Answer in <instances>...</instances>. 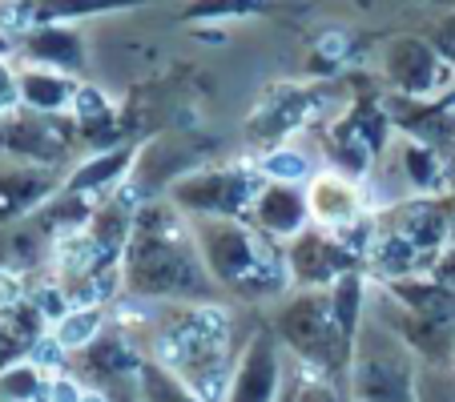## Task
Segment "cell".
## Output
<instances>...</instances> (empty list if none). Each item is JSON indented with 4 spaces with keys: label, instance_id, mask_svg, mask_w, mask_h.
Segmentation results:
<instances>
[{
    "label": "cell",
    "instance_id": "4fadbf2b",
    "mask_svg": "<svg viewBox=\"0 0 455 402\" xmlns=\"http://www.w3.org/2000/svg\"><path fill=\"white\" fill-rule=\"evenodd\" d=\"M141 362H146V354L129 338V330H105L93 346L73 354L77 378L85 386H93V390H113V386L138 382Z\"/></svg>",
    "mask_w": 455,
    "mask_h": 402
},
{
    "label": "cell",
    "instance_id": "ba28073f",
    "mask_svg": "<svg viewBox=\"0 0 455 402\" xmlns=\"http://www.w3.org/2000/svg\"><path fill=\"white\" fill-rule=\"evenodd\" d=\"M383 81L395 89V97L411 101H435L455 89V69L439 57L427 36H391L383 49Z\"/></svg>",
    "mask_w": 455,
    "mask_h": 402
},
{
    "label": "cell",
    "instance_id": "2e32d148",
    "mask_svg": "<svg viewBox=\"0 0 455 402\" xmlns=\"http://www.w3.org/2000/svg\"><path fill=\"white\" fill-rule=\"evenodd\" d=\"M318 109H323V89H294V85L270 89V97L258 105L254 121H250V133L275 149V141L286 138L291 129L310 125L318 117Z\"/></svg>",
    "mask_w": 455,
    "mask_h": 402
},
{
    "label": "cell",
    "instance_id": "3957f363",
    "mask_svg": "<svg viewBox=\"0 0 455 402\" xmlns=\"http://www.w3.org/2000/svg\"><path fill=\"white\" fill-rule=\"evenodd\" d=\"M238 326L226 302L170 306L154 326V354L162 367L186 378L206 402H222L226 382L238 367Z\"/></svg>",
    "mask_w": 455,
    "mask_h": 402
},
{
    "label": "cell",
    "instance_id": "f546056e",
    "mask_svg": "<svg viewBox=\"0 0 455 402\" xmlns=\"http://www.w3.org/2000/svg\"><path fill=\"white\" fill-rule=\"evenodd\" d=\"M419 402H455V367H427L423 362Z\"/></svg>",
    "mask_w": 455,
    "mask_h": 402
},
{
    "label": "cell",
    "instance_id": "30bf717a",
    "mask_svg": "<svg viewBox=\"0 0 455 402\" xmlns=\"http://www.w3.org/2000/svg\"><path fill=\"white\" fill-rule=\"evenodd\" d=\"M286 257H291V274L299 290H331L355 270H367L359 249H351L339 233L310 225L294 241H286Z\"/></svg>",
    "mask_w": 455,
    "mask_h": 402
},
{
    "label": "cell",
    "instance_id": "603a6c76",
    "mask_svg": "<svg viewBox=\"0 0 455 402\" xmlns=\"http://www.w3.org/2000/svg\"><path fill=\"white\" fill-rule=\"evenodd\" d=\"M399 162H403L407 181H411V189L419 197H439L443 193V185H447V157L443 154H435L431 146L407 138L403 146H399Z\"/></svg>",
    "mask_w": 455,
    "mask_h": 402
},
{
    "label": "cell",
    "instance_id": "1f68e13d",
    "mask_svg": "<svg viewBox=\"0 0 455 402\" xmlns=\"http://www.w3.org/2000/svg\"><path fill=\"white\" fill-rule=\"evenodd\" d=\"M427 41L435 44V49H439V57H443L447 65H451V69H455V9L447 12V17H439L435 25L427 28Z\"/></svg>",
    "mask_w": 455,
    "mask_h": 402
},
{
    "label": "cell",
    "instance_id": "7c38bea8",
    "mask_svg": "<svg viewBox=\"0 0 455 402\" xmlns=\"http://www.w3.org/2000/svg\"><path fill=\"white\" fill-rule=\"evenodd\" d=\"M375 222L403 233L415 249H423L431 262H439V254L451 241L455 209H451V197H415V201H403V206H391Z\"/></svg>",
    "mask_w": 455,
    "mask_h": 402
},
{
    "label": "cell",
    "instance_id": "44dd1931",
    "mask_svg": "<svg viewBox=\"0 0 455 402\" xmlns=\"http://www.w3.org/2000/svg\"><path fill=\"white\" fill-rule=\"evenodd\" d=\"M44 330H49V318L41 314V306H36L33 298L0 310V370L33 359L36 346L49 338Z\"/></svg>",
    "mask_w": 455,
    "mask_h": 402
},
{
    "label": "cell",
    "instance_id": "74e56055",
    "mask_svg": "<svg viewBox=\"0 0 455 402\" xmlns=\"http://www.w3.org/2000/svg\"><path fill=\"white\" fill-rule=\"evenodd\" d=\"M9 154V117H0V157Z\"/></svg>",
    "mask_w": 455,
    "mask_h": 402
},
{
    "label": "cell",
    "instance_id": "cb8c5ba5",
    "mask_svg": "<svg viewBox=\"0 0 455 402\" xmlns=\"http://www.w3.org/2000/svg\"><path fill=\"white\" fill-rule=\"evenodd\" d=\"M105 334V310L101 306H73L69 314L52 322V338L65 354H81Z\"/></svg>",
    "mask_w": 455,
    "mask_h": 402
},
{
    "label": "cell",
    "instance_id": "d6986e66",
    "mask_svg": "<svg viewBox=\"0 0 455 402\" xmlns=\"http://www.w3.org/2000/svg\"><path fill=\"white\" fill-rule=\"evenodd\" d=\"M20 52L33 60L36 69H57V73H85V44H81L77 28L69 25H36L20 33Z\"/></svg>",
    "mask_w": 455,
    "mask_h": 402
},
{
    "label": "cell",
    "instance_id": "484cf974",
    "mask_svg": "<svg viewBox=\"0 0 455 402\" xmlns=\"http://www.w3.org/2000/svg\"><path fill=\"white\" fill-rule=\"evenodd\" d=\"M138 390L146 402H206L186 378H178L170 367H162L157 359H146L138 370Z\"/></svg>",
    "mask_w": 455,
    "mask_h": 402
},
{
    "label": "cell",
    "instance_id": "f1b7e54d",
    "mask_svg": "<svg viewBox=\"0 0 455 402\" xmlns=\"http://www.w3.org/2000/svg\"><path fill=\"white\" fill-rule=\"evenodd\" d=\"M275 9V0H189L186 20H230V17H262Z\"/></svg>",
    "mask_w": 455,
    "mask_h": 402
},
{
    "label": "cell",
    "instance_id": "9c48e42d",
    "mask_svg": "<svg viewBox=\"0 0 455 402\" xmlns=\"http://www.w3.org/2000/svg\"><path fill=\"white\" fill-rule=\"evenodd\" d=\"M291 354L283 351L278 334L270 322H258L254 334L242 343L238 367H234L230 382H226L222 402H278L291 382Z\"/></svg>",
    "mask_w": 455,
    "mask_h": 402
},
{
    "label": "cell",
    "instance_id": "8992f818",
    "mask_svg": "<svg viewBox=\"0 0 455 402\" xmlns=\"http://www.w3.org/2000/svg\"><path fill=\"white\" fill-rule=\"evenodd\" d=\"M262 185H267V177H262L258 165H218V169L173 177L165 197L189 222H202V217H238V222H246Z\"/></svg>",
    "mask_w": 455,
    "mask_h": 402
},
{
    "label": "cell",
    "instance_id": "277c9868",
    "mask_svg": "<svg viewBox=\"0 0 455 402\" xmlns=\"http://www.w3.org/2000/svg\"><path fill=\"white\" fill-rule=\"evenodd\" d=\"M270 330L278 334L283 351L299 362L302 370L335 382L347 394L355 359V338H347L343 322L335 314L331 290H299L294 286L270 314Z\"/></svg>",
    "mask_w": 455,
    "mask_h": 402
},
{
    "label": "cell",
    "instance_id": "9a60e30c",
    "mask_svg": "<svg viewBox=\"0 0 455 402\" xmlns=\"http://www.w3.org/2000/svg\"><path fill=\"white\" fill-rule=\"evenodd\" d=\"M250 225L278 241H294L302 230H310V185H286V181H267L258 201L250 206Z\"/></svg>",
    "mask_w": 455,
    "mask_h": 402
},
{
    "label": "cell",
    "instance_id": "ac0fdd59",
    "mask_svg": "<svg viewBox=\"0 0 455 402\" xmlns=\"http://www.w3.org/2000/svg\"><path fill=\"white\" fill-rule=\"evenodd\" d=\"M149 0H17L4 9V25L12 28H36V25H69L81 17H101L117 9H141Z\"/></svg>",
    "mask_w": 455,
    "mask_h": 402
},
{
    "label": "cell",
    "instance_id": "d590c367",
    "mask_svg": "<svg viewBox=\"0 0 455 402\" xmlns=\"http://www.w3.org/2000/svg\"><path fill=\"white\" fill-rule=\"evenodd\" d=\"M105 394H109V402H146V398H141V390H138V382L113 386V390H105Z\"/></svg>",
    "mask_w": 455,
    "mask_h": 402
},
{
    "label": "cell",
    "instance_id": "4dcf8cb0",
    "mask_svg": "<svg viewBox=\"0 0 455 402\" xmlns=\"http://www.w3.org/2000/svg\"><path fill=\"white\" fill-rule=\"evenodd\" d=\"M299 402H347V394L339 390L335 382H327V378H318V374H310V370H302Z\"/></svg>",
    "mask_w": 455,
    "mask_h": 402
},
{
    "label": "cell",
    "instance_id": "f35d334b",
    "mask_svg": "<svg viewBox=\"0 0 455 402\" xmlns=\"http://www.w3.org/2000/svg\"><path fill=\"white\" fill-rule=\"evenodd\" d=\"M12 57V41H9V33H0V60H9Z\"/></svg>",
    "mask_w": 455,
    "mask_h": 402
},
{
    "label": "cell",
    "instance_id": "e575fe53",
    "mask_svg": "<svg viewBox=\"0 0 455 402\" xmlns=\"http://www.w3.org/2000/svg\"><path fill=\"white\" fill-rule=\"evenodd\" d=\"M431 278H435V282H443L447 290H455V246H447L443 254H439V262L431 265Z\"/></svg>",
    "mask_w": 455,
    "mask_h": 402
},
{
    "label": "cell",
    "instance_id": "d6a6232c",
    "mask_svg": "<svg viewBox=\"0 0 455 402\" xmlns=\"http://www.w3.org/2000/svg\"><path fill=\"white\" fill-rule=\"evenodd\" d=\"M17 109H20V81H17V73L0 60V117H12Z\"/></svg>",
    "mask_w": 455,
    "mask_h": 402
},
{
    "label": "cell",
    "instance_id": "d4e9b609",
    "mask_svg": "<svg viewBox=\"0 0 455 402\" xmlns=\"http://www.w3.org/2000/svg\"><path fill=\"white\" fill-rule=\"evenodd\" d=\"M73 125H77V133L89 141V146H97V154H101V141L113 133V125H117V117H113L109 101L101 97V89L93 85H81L77 101H73Z\"/></svg>",
    "mask_w": 455,
    "mask_h": 402
},
{
    "label": "cell",
    "instance_id": "8fae6325",
    "mask_svg": "<svg viewBox=\"0 0 455 402\" xmlns=\"http://www.w3.org/2000/svg\"><path fill=\"white\" fill-rule=\"evenodd\" d=\"M73 133H77V125H65V121H57L52 113L17 109L9 117V154L4 157L25 162V165H49V169H57L73 146Z\"/></svg>",
    "mask_w": 455,
    "mask_h": 402
},
{
    "label": "cell",
    "instance_id": "52a82bcc",
    "mask_svg": "<svg viewBox=\"0 0 455 402\" xmlns=\"http://www.w3.org/2000/svg\"><path fill=\"white\" fill-rule=\"evenodd\" d=\"M391 113L379 97L363 93L343 117L331 125L327 133V154L335 162V173L351 181H363L367 169L375 165V157L387 149V138H391Z\"/></svg>",
    "mask_w": 455,
    "mask_h": 402
},
{
    "label": "cell",
    "instance_id": "836d02e7",
    "mask_svg": "<svg viewBox=\"0 0 455 402\" xmlns=\"http://www.w3.org/2000/svg\"><path fill=\"white\" fill-rule=\"evenodd\" d=\"M17 302H25V286H20V278L12 270H0V310L17 306Z\"/></svg>",
    "mask_w": 455,
    "mask_h": 402
},
{
    "label": "cell",
    "instance_id": "e0dca14e",
    "mask_svg": "<svg viewBox=\"0 0 455 402\" xmlns=\"http://www.w3.org/2000/svg\"><path fill=\"white\" fill-rule=\"evenodd\" d=\"M138 154L141 146L125 141V146H113V149H101V154L85 157L77 169L65 177V193H81V197H109L113 189H121L129 177H133V165H138Z\"/></svg>",
    "mask_w": 455,
    "mask_h": 402
},
{
    "label": "cell",
    "instance_id": "4316f807",
    "mask_svg": "<svg viewBox=\"0 0 455 402\" xmlns=\"http://www.w3.org/2000/svg\"><path fill=\"white\" fill-rule=\"evenodd\" d=\"M49 386L52 378L36 359L0 370V402H49Z\"/></svg>",
    "mask_w": 455,
    "mask_h": 402
},
{
    "label": "cell",
    "instance_id": "7402d4cb",
    "mask_svg": "<svg viewBox=\"0 0 455 402\" xmlns=\"http://www.w3.org/2000/svg\"><path fill=\"white\" fill-rule=\"evenodd\" d=\"M20 81V109H33V113H52L57 117L65 105L77 101L81 85L77 77L69 73H57V69H20L17 73Z\"/></svg>",
    "mask_w": 455,
    "mask_h": 402
},
{
    "label": "cell",
    "instance_id": "5bb4252c",
    "mask_svg": "<svg viewBox=\"0 0 455 402\" xmlns=\"http://www.w3.org/2000/svg\"><path fill=\"white\" fill-rule=\"evenodd\" d=\"M60 189H65V181L49 165H25V162L0 165V225L28 222L36 209L49 206Z\"/></svg>",
    "mask_w": 455,
    "mask_h": 402
},
{
    "label": "cell",
    "instance_id": "ffe728a7",
    "mask_svg": "<svg viewBox=\"0 0 455 402\" xmlns=\"http://www.w3.org/2000/svg\"><path fill=\"white\" fill-rule=\"evenodd\" d=\"M310 214H315V225L331 233H343L351 225L363 222V197L355 189L351 177L343 173H323V177L310 181Z\"/></svg>",
    "mask_w": 455,
    "mask_h": 402
},
{
    "label": "cell",
    "instance_id": "5b68a950",
    "mask_svg": "<svg viewBox=\"0 0 455 402\" xmlns=\"http://www.w3.org/2000/svg\"><path fill=\"white\" fill-rule=\"evenodd\" d=\"M423 359L387 322L367 314L355 343L347 402H419Z\"/></svg>",
    "mask_w": 455,
    "mask_h": 402
},
{
    "label": "cell",
    "instance_id": "83f0119b",
    "mask_svg": "<svg viewBox=\"0 0 455 402\" xmlns=\"http://www.w3.org/2000/svg\"><path fill=\"white\" fill-rule=\"evenodd\" d=\"M258 169L267 181H286V185H310V157L294 146H275L258 157Z\"/></svg>",
    "mask_w": 455,
    "mask_h": 402
},
{
    "label": "cell",
    "instance_id": "6da1fadb",
    "mask_svg": "<svg viewBox=\"0 0 455 402\" xmlns=\"http://www.w3.org/2000/svg\"><path fill=\"white\" fill-rule=\"evenodd\" d=\"M121 294L133 302H149V306L226 302L202 257L194 222L170 197L141 201L125 257H121Z\"/></svg>",
    "mask_w": 455,
    "mask_h": 402
},
{
    "label": "cell",
    "instance_id": "8d00e7d4",
    "mask_svg": "<svg viewBox=\"0 0 455 402\" xmlns=\"http://www.w3.org/2000/svg\"><path fill=\"white\" fill-rule=\"evenodd\" d=\"M299 382H302V367L294 362V370H291V382H286V390H283V398L278 402H299Z\"/></svg>",
    "mask_w": 455,
    "mask_h": 402
},
{
    "label": "cell",
    "instance_id": "7a4b0ae2",
    "mask_svg": "<svg viewBox=\"0 0 455 402\" xmlns=\"http://www.w3.org/2000/svg\"><path fill=\"white\" fill-rule=\"evenodd\" d=\"M202 257L226 302L238 306H278L294 290L286 241L262 233L238 217H202L194 222Z\"/></svg>",
    "mask_w": 455,
    "mask_h": 402
}]
</instances>
